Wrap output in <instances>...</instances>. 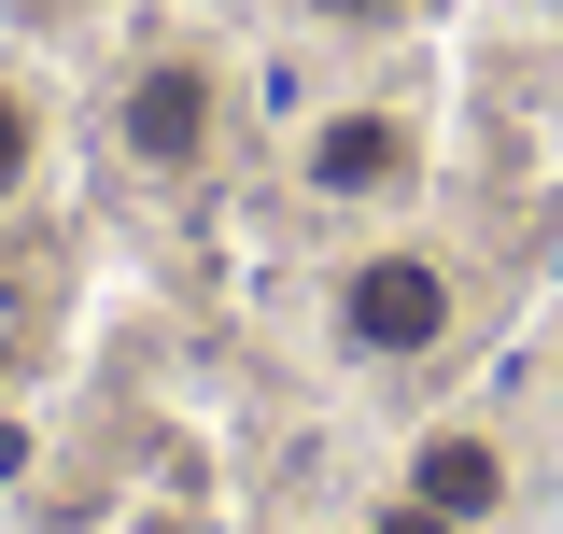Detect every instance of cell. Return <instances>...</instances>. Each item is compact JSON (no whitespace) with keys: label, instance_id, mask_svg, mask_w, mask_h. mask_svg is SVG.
Returning <instances> with one entry per match:
<instances>
[{"label":"cell","instance_id":"cell-1","mask_svg":"<svg viewBox=\"0 0 563 534\" xmlns=\"http://www.w3.org/2000/svg\"><path fill=\"white\" fill-rule=\"evenodd\" d=\"M465 337V267L422 254V240H352L324 267V352L366 366V380H409Z\"/></svg>","mask_w":563,"mask_h":534},{"label":"cell","instance_id":"cell-2","mask_svg":"<svg viewBox=\"0 0 563 534\" xmlns=\"http://www.w3.org/2000/svg\"><path fill=\"white\" fill-rule=\"evenodd\" d=\"M113 155H128L141 183H198L211 155H225V57H198V43H141L128 70H113Z\"/></svg>","mask_w":563,"mask_h":534},{"label":"cell","instance_id":"cell-3","mask_svg":"<svg viewBox=\"0 0 563 534\" xmlns=\"http://www.w3.org/2000/svg\"><path fill=\"white\" fill-rule=\"evenodd\" d=\"M296 198L310 211H409L422 198V99H324L296 127Z\"/></svg>","mask_w":563,"mask_h":534},{"label":"cell","instance_id":"cell-4","mask_svg":"<svg viewBox=\"0 0 563 534\" xmlns=\"http://www.w3.org/2000/svg\"><path fill=\"white\" fill-rule=\"evenodd\" d=\"M395 492H422L437 521H465V534H493L507 507H521V450L493 436L479 408H451V422H409V465H395Z\"/></svg>","mask_w":563,"mask_h":534},{"label":"cell","instance_id":"cell-5","mask_svg":"<svg viewBox=\"0 0 563 534\" xmlns=\"http://www.w3.org/2000/svg\"><path fill=\"white\" fill-rule=\"evenodd\" d=\"M43 169H57V99H43L29 70H0V211L43 198Z\"/></svg>","mask_w":563,"mask_h":534},{"label":"cell","instance_id":"cell-6","mask_svg":"<svg viewBox=\"0 0 563 534\" xmlns=\"http://www.w3.org/2000/svg\"><path fill=\"white\" fill-rule=\"evenodd\" d=\"M296 14H310V29H352V43H380V29H409L422 0H296Z\"/></svg>","mask_w":563,"mask_h":534},{"label":"cell","instance_id":"cell-7","mask_svg":"<svg viewBox=\"0 0 563 534\" xmlns=\"http://www.w3.org/2000/svg\"><path fill=\"white\" fill-rule=\"evenodd\" d=\"M352 534H465V521H437L422 492H380V507H366V521H352Z\"/></svg>","mask_w":563,"mask_h":534},{"label":"cell","instance_id":"cell-8","mask_svg":"<svg viewBox=\"0 0 563 534\" xmlns=\"http://www.w3.org/2000/svg\"><path fill=\"white\" fill-rule=\"evenodd\" d=\"M550 29H563V0H550Z\"/></svg>","mask_w":563,"mask_h":534}]
</instances>
